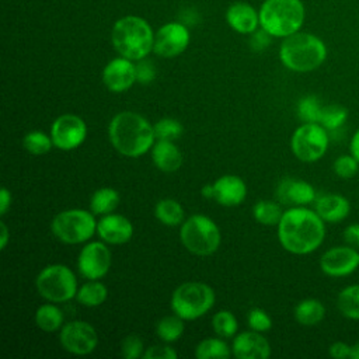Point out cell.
<instances>
[{"instance_id":"484cf974","label":"cell","mask_w":359,"mask_h":359,"mask_svg":"<svg viewBox=\"0 0 359 359\" xmlns=\"http://www.w3.org/2000/svg\"><path fill=\"white\" fill-rule=\"evenodd\" d=\"M119 205V194L109 187L97 189L90 199V209L95 215H108Z\"/></svg>"},{"instance_id":"f1b7e54d","label":"cell","mask_w":359,"mask_h":359,"mask_svg":"<svg viewBox=\"0 0 359 359\" xmlns=\"http://www.w3.org/2000/svg\"><path fill=\"white\" fill-rule=\"evenodd\" d=\"M337 306L344 317L359 320V285L342 289L337 297Z\"/></svg>"},{"instance_id":"8fae6325","label":"cell","mask_w":359,"mask_h":359,"mask_svg":"<svg viewBox=\"0 0 359 359\" xmlns=\"http://www.w3.org/2000/svg\"><path fill=\"white\" fill-rule=\"evenodd\" d=\"M60 345L73 355H88L98 344V335L94 327L87 321H70L62 327Z\"/></svg>"},{"instance_id":"836d02e7","label":"cell","mask_w":359,"mask_h":359,"mask_svg":"<svg viewBox=\"0 0 359 359\" xmlns=\"http://www.w3.org/2000/svg\"><path fill=\"white\" fill-rule=\"evenodd\" d=\"M22 146L28 153L41 156L50 150V147L53 146V142H52V137L48 136L45 132L31 130L24 136Z\"/></svg>"},{"instance_id":"3957f363","label":"cell","mask_w":359,"mask_h":359,"mask_svg":"<svg viewBox=\"0 0 359 359\" xmlns=\"http://www.w3.org/2000/svg\"><path fill=\"white\" fill-rule=\"evenodd\" d=\"M279 57L289 70L307 73L324 63L327 57V46L318 36L297 31L283 38Z\"/></svg>"},{"instance_id":"d6986e66","label":"cell","mask_w":359,"mask_h":359,"mask_svg":"<svg viewBox=\"0 0 359 359\" xmlns=\"http://www.w3.org/2000/svg\"><path fill=\"white\" fill-rule=\"evenodd\" d=\"M276 198L285 205L304 206L316 199V191L311 184L303 180L285 178L276 188Z\"/></svg>"},{"instance_id":"e0dca14e","label":"cell","mask_w":359,"mask_h":359,"mask_svg":"<svg viewBox=\"0 0 359 359\" xmlns=\"http://www.w3.org/2000/svg\"><path fill=\"white\" fill-rule=\"evenodd\" d=\"M231 352L238 359H266L271 355V345L265 337L252 330L234 338Z\"/></svg>"},{"instance_id":"b9f144b4","label":"cell","mask_w":359,"mask_h":359,"mask_svg":"<svg viewBox=\"0 0 359 359\" xmlns=\"http://www.w3.org/2000/svg\"><path fill=\"white\" fill-rule=\"evenodd\" d=\"M144 359H175L177 352L168 345H153L143 353Z\"/></svg>"},{"instance_id":"7a4b0ae2","label":"cell","mask_w":359,"mask_h":359,"mask_svg":"<svg viewBox=\"0 0 359 359\" xmlns=\"http://www.w3.org/2000/svg\"><path fill=\"white\" fill-rule=\"evenodd\" d=\"M108 137L116 151L126 157H139L154 144V128L142 115L123 111L116 114L108 126Z\"/></svg>"},{"instance_id":"f546056e","label":"cell","mask_w":359,"mask_h":359,"mask_svg":"<svg viewBox=\"0 0 359 359\" xmlns=\"http://www.w3.org/2000/svg\"><path fill=\"white\" fill-rule=\"evenodd\" d=\"M231 353L229 345L219 338L203 339L195 348V356L198 359H227Z\"/></svg>"},{"instance_id":"8992f818","label":"cell","mask_w":359,"mask_h":359,"mask_svg":"<svg viewBox=\"0 0 359 359\" xmlns=\"http://www.w3.org/2000/svg\"><path fill=\"white\" fill-rule=\"evenodd\" d=\"M215 304L213 289L202 282H185L171 296L174 314L182 320H196L206 314Z\"/></svg>"},{"instance_id":"bcb514c9","label":"cell","mask_w":359,"mask_h":359,"mask_svg":"<svg viewBox=\"0 0 359 359\" xmlns=\"http://www.w3.org/2000/svg\"><path fill=\"white\" fill-rule=\"evenodd\" d=\"M10 206H11V194L6 187H3L1 195H0V215L1 216L6 215Z\"/></svg>"},{"instance_id":"681fc988","label":"cell","mask_w":359,"mask_h":359,"mask_svg":"<svg viewBox=\"0 0 359 359\" xmlns=\"http://www.w3.org/2000/svg\"><path fill=\"white\" fill-rule=\"evenodd\" d=\"M201 194L205 196V198H213V195H215V191H213V184H208V185H205L203 188H202V191H201Z\"/></svg>"},{"instance_id":"7c38bea8","label":"cell","mask_w":359,"mask_h":359,"mask_svg":"<svg viewBox=\"0 0 359 359\" xmlns=\"http://www.w3.org/2000/svg\"><path fill=\"white\" fill-rule=\"evenodd\" d=\"M87 136V125L86 122L74 115L65 114L56 118L50 128V137L53 146L60 150H73L77 149Z\"/></svg>"},{"instance_id":"5bb4252c","label":"cell","mask_w":359,"mask_h":359,"mask_svg":"<svg viewBox=\"0 0 359 359\" xmlns=\"http://www.w3.org/2000/svg\"><path fill=\"white\" fill-rule=\"evenodd\" d=\"M188 43V28L181 22H167L154 34L153 50L161 57H174L182 53Z\"/></svg>"},{"instance_id":"603a6c76","label":"cell","mask_w":359,"mask_h":359,"mask_svg":"<svg viewBox=\"0 0 359 359\" xmlns=\"http://www.w3.org/2000/svg\"><path fill=\"white\" fill-rule=\"evenodd\" d=\"M154 165L164 172H174L182 164V153L171 140H158L151 147Z\"/></svg>"},{"instance_id":"9c48e42d","label":"cell","mask_w":359,"mask_h":359,"mask_svg":"<svg viewBox=\"0 0 359 359\" xmlns=\"http://www.w3.org/2000/svg\"><path fill=\"white\" fill-rule=\"evenodd\" d=\"M50 230L62 243L79 244L93 237L97 231V222L88 210L67 209L53 217Z\"/></svg>"},{"instance_id":"d6a6232c","label":"cell","mask_w":359,"mask_h":359,"mask_svg":"<svg viewBox=\"0 0 359 359\" xmlns=\"http://www.w3.org/2000/svg\"><path fill=\"white\" fill-rule=\"evenodd\" d=\"M348 118V109L338 104L324 105L321 109L318 123L323 125L327 130H337L339 129Z\"/></svg>"},{"instance_id":"ac0fdd59","label":"cell","mask_w":359,"mask_h":359,"mask_svg":"<svg viewBox=\"0 0 359 359\" xmlns=\"http://www.w3.org/2000/svg\"><path fill=\"white\" fill-rule=\"evenodd\" d=\"M97 233L108 244H125L133 236V226L125 216L108 213L97 222Z\"/></svg>"},{"instance_id":"d4e9b609","label":"cell","mask_w":359,"mask_h":359,"mask_svg":"<svg viewBox=\"0 0 359 359\" xmlns=\"http://www.w3.org/2000/svg\"><path fill=\"white\" fill-rule=\"evenodd\" d=\"M107 296H108V290L105 285L98 282L97 279H93L80 286V289L77 290L76 299L80 304L86 307H97L107 300Z\"/></svg>"},{"instance_id":"277c9868","label":"cell","mask_w":359,"mask_h":359,"mask_svg":"<svg viewBox=\"0 0 359 359\" xmlns=\"http://www.w3.org/2000/svg\"><path fill=\"white\" fill-rule=\"evenodd\" d=\"M115 50L130 60H140L153 50L154 34L146 20L136 15L119 18L111 32Z\"/></svg>"},{"instance_id":"c3c4849f","label":"cell","mask_w":359,"mask_h":359,"mask_svg":"<svg viewBox=\"0 0 359 359\" xmlns=\"http://www.w3.org/2000/svg\"><path fill=\"white\" fill-rule=\"evenodd\" d=\"M0 229H1V240H0V250H4L6 245H7V241H8V230H7V226L4 222L0 223Z\"/></svg>"},{"instance_id":"30bf717a","label":"cell","mask_w":359,"mask_h":359,"mask_svg":"<svg viewBox=\"0 0 359 359\" xmlns=\"http://www.w3.org/2000/svg\"><path fill=\"white\" fill-rule=\"evenodd\" d=\"M327 129L314 122H304L292 135L290 147L293 154L304 163H313L320 160L328 147Z\"/></svg>"},{"instance_id":"f907efd6","label":"cell","mask_w":359,"mask_h":359,"mask_svg":"<svg viewBox=\"0 0 359 359\" xmlns=\"http://www.w3.org/2000/svg\"><path fill=\"white\" fill-rule=\"evenodd\" d=\"M351 359H359V342H356L355 345H352Z\"/></svg>"},{"instance_id":"5b68a950","label":"cell","mask_w":359,"mask_h":359,"mask_svg":"<svg viewBox=\"0 0 359 359\" xmlns=\"http://www.w3.org/2000/svg\"><path fill=\"white\" fill-rule=\"evenodd\" d=\"M258 14L261 28L272 36L286 38L302 28L306 10L302 0H265Z\"/></svg>"},{"instance_id":"6da1fadb","label":"cell","mask_w":359,"mask_h":359,"mask_svg":"<svg viewBox=\"0 0 359 359\" xmlns=\"http://www.w3.org/2000/svg\"><path fill=\"white\" fill-rule=\"evenodd\" d=\"M325 236L324 220L316 210L304 206H293L283 212L278 223V238L282 247L297 255L317 250Z\"/></svg>"},{"instance_id":"f35d334b","label":"cell","mask_w":359,"mask_h":359,"mask_svg":"<svg viewBox=\"0 0 359 359\" xmlns=\"http://www.w3.org/2000/svg\"><path fill=\"white\" fill-rule=\"evenodd\" d=\"M143 353H144V346H143V341L140 339L139 335L130 334L122 339L121 355L125 359H137V358L143 356Z\"/></svg>"},{"instance_id":"f6af8a7d","label":"cell","mask_w":359,"mask_h":359,"mask_svg":"<svg viewBox=\"0 0 359 359\" xmlns=\"http://www.w3.org/2000/svg\"><path fill=\"white\" fill-rule=\"evenodd\" d=\"M344 240L348 245L359 250V223H353L345 227L344 230Z\"/></svg>"},{"instance_id":"44dd1931","label":"cell","mask_w":359,"mask_h":359,"mask_svg":"<svg viewBox=\"0 0 359 359\" xmlns=\"http://www.w3.org/2000/svg\"><path fill=\"white\" fill-rule=\"evenodd\" d=\"M226 20L227 24L240 34H252L259 25V14L251 4L244 1L230 4L226 11Z\"/></svg>"},{"instance_id":"ffe728a7","label":"cell","mask_w":359,"mask_h":359,"mask_svg":"<svg viewBox=\"0 0 359 359\" xmlns=\"http://www.w3.org/2000/svg\"><path fill=\"white\" fill-rule=\"evenodd\" d=\"M213 199L223 206H237L247 196V185L237 175H223L213 182Z\"/></svg>"},{"instance_id":"60d3db41","label":"cell","mask_w":359,"mask_h":359,"mask_svg":"<svg viewBox=\"0 0 359 359\" xmlns=\"http://www.w3.org/2000/svg\"><path fill=\"white\" fill-rule=\"evenodd\" d=\"M135 67H136V81H139L142 84H149L156 77L154 65L151 63V60H149L146 57L137 60Z\"/></svg>"},{"instance_id":"7402d4cb","label":"cell","mask_w":359,"mask_h":359,"mask_svg":"<svg viewBox=\"0 0 359 359\" xmlns=\"http://www.w3.org/2000/svg\"><path fill=\"white\" fill-rule=\"evenodd\" d=\"M317 215L328 223H337L344 220L351 212L349 201L338 194H325L316 199Z\"/></svg>"},{"instance_id":"2e32d148","label":"cell","mask_w":359,"mask_h":359,"mask_svg":"<svg viewBox=\"0 0 359 359\" xmlns=\"http://www.w3.org/2000/svg\"><path fill=\"white\" fill-rule=\"evenodd\" d=\"M102 81L112 93H123L136 81V67L130 59L115 57L102 70Z\"/></svg>"},{"instance_id":"74e56055","label":"cell","mask_w":359,"mask_h":359,"mask_svg":"<svg viewBox=\"0 0 359 359\" xmlns=\"http://www.w3.org/2000/svg\"><path fill=\"white\" fill-rule=\"evenodd\" d=\"M358 164L359 161L352 154L339 156L334 161V172L342 180H349L358 172Z\"/></svg>"},{"instance_id":"ba28073f","label":"cell","mask_w":359,"mask_h":359,"mask_svg":"<svg viewBox=\"0 0 359 359\" xmlns=\"http://www.w3.org/2000/svg\"><path fill=\"white\" fill-rule=\"evenodd\" d=\"M36 290L39 294L52 302H67L77 294V279L73 271L63 264H52L45 266L36 276Z\"/></svg>"},{"instance_id":"d590c367","label":"cell","mask_w":359,"mask_h":359,"mask_svg":"<svg viewBox=\"0 0 359 359\" xmlns=\"http://www.w3.org/2000/svg\"><path fill=\"white\" fill-rule=\"evenodd\" d=\"M321 109L323 107L316 95H306L297 104V115L303 122L318 123Z\"/></svg>"},{"instance_id":"e575fe53","label":"cell","mask_w":359,"mask_h":359,"mask_svg":"<svg viewBox=\"0 0 359 359\" xmlns=\"http://www.w3.org/2000/svg\"><path fill=\"white\" fill-rule=\"evenodd\" d=\"M213 331L222 338H230L236 334L238 324L234 314L229 310L217 311L212 318Z\"/></svg>"},{"instance_id":"4dcf8cb0","label":"cell","mask_w":359,"mask_h":359,"mask_svg":"<svg viewBox=\"0 0 359 359\" xmlns=\"http://www.w3.org/2000/svg\"><path fill=\"white\" fill-rule=\"evenodd\" d=\"M283 212L280 205L272 201H259L252 208L254 219L264 226H275L280 222Z\"/></svg>"},{"instance_id":"4316f807","label":"cell","mask_w":359,"mask_h":359,"mask_svg":"<svg viewBox=\"0 0 359 359\" xmlns=\"http://www.w3.org/2000/svg\"><path fill=\"white\" fill-rule=\"evenodd\" d=\"M35 323L39 330L53 332L63 325V313L57 306L45 303L38 307L35 313Z\"/></svg>"},{"instance_id":"4fadbf2b","label":"cell","mask_w":359,"mask_h":359,"mask_svg":"<svg viewBox=\"0 0 359 359\" xmlns=\"http://www.w3.org/2000/svg\"><path fill=\"white\" fill-rule=\"evenodd\" d=\"M112 264L109 248L101 241L86 244L77 258L79 272L88 280L100 279L107 275Z\"/></svg>"},{"instance_id":"ee69618b","label":"cell","mask_w":359,"mask_h":359,"mask_svg":"<svg viewBox=\"0 0 359 359\" xmlns=\"http://www.w3.org/2000/svg\"><path fill=\"white\" fill-rule=\"evenodd\" d=\"M351 351H352V345L338 341L330 345L328 353L334 359H346V358H351Z\"/></svg>"},{"instance_id":"52a82bcc","label":"cell","mask_w":359,"mask_h":359,"mask_svg":"<svg viewBox=\"0 0 359 359\" xmlns=\"http://www.w3.org/2000/svg\"><path fill=\"white\" fill-rule=\"evenodd\" d=\"M184 247L195 255H210L220 245V231L216 223L205 215H192L188 217L180 233Z\"/></svg>"},{"instance_id":"1f68e13d","label":"cell","mask_w":359,"mask_h":359,"mask_svg":"<svg viewBox=\"0 0 359 359\" xmlns=\"http://www.w3.org/2000/svg\"><path fill=\"white\" fill-rule=\"evenodd\" d=\"M184 320L180 316H165L163 317L157 325L156 332L164 342H174L177 341L184 332Z\"/></svg>"},{"instance_id":"8d00e7d4","label":"cell","mask_w":359,"mask_h":359,"mask_svg":"<svg viewBox=\"0 0 359 359\" xmlns=\"http://www.w3.org/2000/svg\"><path fill=\"white\" fill-rule=\"evenodd\" d=\"M153 128H154L156 139H158V140H171V142H174L184 132V128H182L181 122L174 119V118H163L156 125H153Z\"/></svg>"},{"instance_id":"7dc6e473","label":"cell","mask_w":359,"mask_h":359,"mask_svg":"<svg viewBox=\"0 0 359 359\" xmlns=\"http://www.w3.org/2000/svg\"><path fill=\"white\" fill-rule=\"evenodd\" d=\"M349 150H351V154L359 161V129L355 132V135L351 139Z\"/></svg>"},{"instance_id":"7bdbcfd3","label":"cell","mask_w":359,"mask_h":359,"mask_svg":"<svg viewBox=\"0 0 359 359\" xmlns=\"http://www.w3.org/2000/svg\"><path fill=\"white\" fill-rule=\"evenodd\" d=\"M271 36H272V35H269L264 28L255 29V31L252 32L251 39H250V45H251L252 50H255V52L264 50V49L271 43Z\"/></svg>"},{"instance_id":"9a60e30c","label":"cell","mask_w":359,"mask_h":359,"mask_svg":"<svg viewBox=\"0 0 359 359\" xmlns=\"http://www.w3.org/2000/svg\"><path fill=\"white\" fill-rule=\"evenodd\" d=\"M320 268L325 275L332 278L351 275L359 268V252L351 245L332 247L321 255Z\"/></svg>"},{"instance_id":"83f0119b","label":"cell","mask_w":359,"mask_h":359,"mask_svg":"<svg viewBox=\"0 0 359 359\" xmlns=\"http://www.w3.org/2000/svg\"><path fill=\"white\" fill-rule=\"evenodd\" d=\"M156 217L165 226H178L184 220V209L175 199L165 198L157 202L154 208Z\"/></svg>"},{"instance_id":"cb8c5ba5","label":"cell","mask_w":359,"mask_h":359,"mask_svg":"<svg viewBox=\"0 0 359 359\" xmlns=\"http://www.w3.org/2000/svg\"><path fill=\"white\" fill-rule=\"evenodd\" d=\"M325 316L324 304L317 299H304L294 307V318L299 324L311 327L318 324Z\"/></svg>"},{"instance_id":"ab89813d","label":"cell","mask_w":359,"mask_h":359,"mask_svg":"<svg viewBox=\"0 0 359 359\" xmlns=\"http://www.w3.org/2000/svg\"><path fill=\"white\" fill-rule=\"evenodd\" d=\"M247 321H248L250 328L254 330V331H258V332L268 331V330H271V327H272V320H271V317H269V316L266 314V311H264L262 309H252V310L248 313Z\"/></svg>"}]
</instances>
